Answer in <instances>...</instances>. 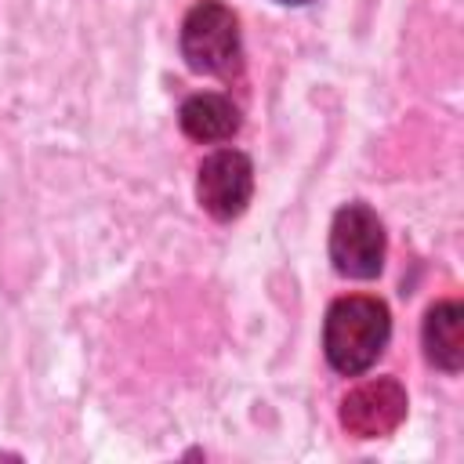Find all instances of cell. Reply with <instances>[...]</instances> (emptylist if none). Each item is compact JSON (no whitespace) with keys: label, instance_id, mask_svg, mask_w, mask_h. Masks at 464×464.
I'll list each match as a JSON object with an SVG mask.
<instances>
[{"label":"cell","instance_id":"obj_1","mask_svg":"<svg viewBox=\"0 0 464 464\" xmlns=\"http://www.w3.org/2000/svg\"><path fill=\"white\" fill-rule=\"evenodd\" d=\"M388 337H392L388 304L366 294L337 297L323 323V352L330 366L344 377L370 370L381 359Z\"/></svg>","mask_w":464,"mask_h":464},{"label":"cell","instance_id":"obj_2","mask_svg":"<svg viewBox=\"0 0 464 464\" xmlns=\"http://www.w3.org/2000/svg\"><path fill=\"white\" fill-rule=\"evenodd\" d=\"M181 54L188 69L232 76L239 69V18L221 0H199L181 22Z\"/></svg>","mask_w":464,"mask_h":464},{"label":"cell","instance_id":"obj_3","mask_svg":"<svg viewBox=\"0 0 464 464\" xmlns=\"http://www.w3.org/2000/svg\"><path fill=\"white\" fill-rule=\"evenodd\" d=\"M330 261L348 279H373L384 268V225L366 203H344L334 214Z\"/></svg>","mask_w":464,"mask_h":464},{"label":"cell","instance_id":"obj_4","mask_svg":"<svg viewBox=\"0 0 464 464\" xmlns=\"http://www.w3.org/2000/svg\"><path fill=\"white\" fill-rule=\"evenodd\" d=\"M254 196V167L246 160V152L239 149H218L199 163V178H196V199L199 207L218 218V221H232L246 210Z\"/></svg>","mask_w":464,"mask_h":464},{"label":"cell","instance_id":"obj_5","mask_svg":"<svg viewBox=\"0 0 464 464\" xmlns=\"http://www.w3.org/2000/svg\"><path fill=\"white\" fill-rule=\"evenodd\" d=\"M406 388L392 377H377L341 399V424L355 439H384L406 420Z\"/></svg>","mask_w":464,"mask_h":464},{"label":"cell","instance_id":"obj_6","mask_svg":"<svg viewBox=\"0 0 464 464\" xmlns=\"http://www.w3.org/2000/svg\"><path fill=\"white\" fill-rule=\"evenodd\" d=\"M424 355L442 373H460L464 366V308L460 301H439L428 308L420 326Z\"/></svg>","mask_w":464,"mask_h":464},{"label":"cell","instance_id":"obj_7","mask_svg":"<svg viewBox=\"0 0 464 464\" xmlns=\"http://www.w3.org/2000/svg\"><path fill=\"white\" fill-rule=\"evenodd\" d=\"M178 123L181 130L192 138V141H228L236 130H239V109L225 98V94H214V91H203V94H192L185 98L181 112H178Z\"/></svg>","mask_w":464,"mask_h":464},{"label":"cell","instance_id":"obj_8","mask_svg":"<svg viewBox=\"0 0 464 464\" xmlns=\"http://www.w3.org/2000/svg\"><path fill=\"white\" fill-rule=\"evenodd\" d=\"M279 4H308V0H279Z\"/></svg>","mask_w":464,"mask_h":464}]
</instances>
